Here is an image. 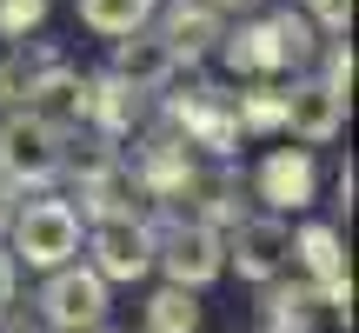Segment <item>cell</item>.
Returning <instances> with one entry per match:
<instances>
[{
	"label": "cell",
	"instance_id": "cell-1",
	"mask_svg": "<svg viewBox=\"0 0 359 333\" xmlns=\"http://www.w3.org/2000/svg\"><path fill=\"white\" fill-rule=\"evenodd\" d=\"M7 254H13V267H34V273L67 267V260L80 254V214L67 200H27V207H13Z\"/></svg>",
	"mask_w": 359,
	"mask_h": 333
},
{
	"label": "cell",
	"instance_id": "cell-2",
	"mask_svg": "<svg viewBox=\"0 0 359 333\" xmlns=\"http://www.w3.org/2000/svg\"><path fill=\"white\" fill-rule=\"evenodd\" d=\"M67 160V133L53 127V120H40L34 107H13L7 120H0V180L7 187H47L53 174H60Z\"/></svg>",
	"mask_w": 359,
	"mask_h": 333
},
{
	"label": "cell",
	"instance_id": "cell-3",
	"mask_svg": "<svg viewBox=\"0 0 359 333\" xmlns=\"http://www.w3.org/2000/svg\"><path fill=\"white\" fill-rule=\"evenodd\" d=\"M87 254H93L87 267L100 273L107 287H114V280H147V273H154V227H147L133 207H114V214L93 220Z\"/></svg>",
	"mask_w": 359,
	"mask_h": 333
},
{
	"label": "cell",
	"instance_id": "cell-4",
	"mask_svg": "<svg viewBox=\"0 0 359 333\" xmlns=\"http://www.w3.org/2000/svg\"><path fill=\"white\" fill-rule=\"evenodd\" d=\"M154 267L167 273V287L200 294L206 280L226 273V240H219V227H206V220H180V227L154 233Z\"/></svg>",
	"mask_w": 359,
	"mask_h": 333
},
{
	"label": "cell",
	"instance_id": "cell-5",
	"mask_svg": "<svg viewBox=\"0 0 359 333\" xmlns=\"http://www.w3.org/2000/svg\"><path fill=\"white\" fill-rule=\"evenodd\" d=\"M40 320H47L53 333H93V327H107V280L93 267H80V260L53 267L47 287H40Z\"/></svg>",
	"mask_w": 359,
	"mask_h": 333
},
{
	"label": "cell",
	"instance_id": "cell-6",
	"mask_svg": "<svg viewBox=\"0 0 359 333\" xmlns=\"http://www.w3.org/2000/svg\"><path fill=\"white\" fill-rule=\"evenodd\" d=\"M226 267L240 273V280L266 287L286 273V260H293V227H286V214H253V220H233L226 233Z\"/></svg>",
	"mask_w": 359,
	"mask_h": 333
},
{
	"label": "cell",
	"instance_id": "cell-7",
	"mask_svg": "<svg viewBox=\"0 0 359 333\" xmlns=\"http://www.w3.org/2000/svg\"><path fill=\"white\" fill-rule=\"evenodd\" d=\"M339 127H346V100H339L326 80H293V87H280V133H293V141H306V147H326V141H339Z\"/></svg>",
	"mask_w": 359,
	"mask_h": 333
},
{
	"label": "cell",
	"instance_id": "cell-8",
	"mask_svg": "<svg viewBox=\"0 0 359 333\" xmlns=\"http://www.w3.org/2000/svg\"><path fill=\"white\" fill-rule=\"evenodd\" d=\"M253 193L266 200V214H299L320 193V166H313L306 147H273L259 160V174H253Z\"/></svg>",
	"mask_w": 359,
	"mask_h": 333
},
{
	"label": "cell",
	"instance_id": "cell-9",
	"mask_svg": "<svg viewBox=\"0 0 359 333\" xmlns=\"http://www.w3.org/2000/svg\"><path fill=\"white\" fill-rule=\"evenodd\" d=\"M154 20H160V40L173 47V60H200V53H213L219 34H226L213 0H167V7H154Z\"/></svg>",
	"mask_w": 359,
	"mask_h": 333
},
{
	"label": "cell",
	"instance_id": "cell-10",
	"mask_svg": "<svg viewBox=\"0 0 359 333\" xmlns=\"http://www.w3.org/2000/svg\"><path fill=\"white\" fill-rule=\"evenodd\" d=\"M114 74L127 80L133 93H160V87L180 74V60H173V47H167L160 34H147V27H140V34L114 40Z\"/></svg>",
	"mask_w": 359,
	"mask_h": 333
},
{
	"label": "cell",
	"instance_id": "cell-11",
	"mask_svg": "<svg viewBox=\"0 0 359 333\" xmlns=\"http://www.w3.org/2000/svg\"><path fill=\"white\" fill-rule=\"evenodd\" d=\"M219 53H226L233 74H253V80H266V74H280V67H293V60H286L280 27H273V13H266V20L233 27V34H219Z\"/></svg>",
	"mask_w": 359,
	"mask_h": 333
},
{
	"label": "cell",
	"instance_id": "cell-12",
	"mask_svg": "<svg viewBox=\"0 0 359 333\" xmlns=\"http://www.w3.org/2000/svg\"><path fill=\"white\" fill-rule=\"evenodd\" d=\"M320 287L313 280H266V313H259V327H273V333H313V320H320Z\"/></svg>",
	"mask_w": 359,
	"mask_h": 333
},
{
	"label": "cell",
	"instance_id": "cell-13",
	"mask_svg": "<svg viewBox=\"0 0 359 333\" xmlns=\"http://www.w3.org/2000/svg\"><path fill=\"white\" fill-rule=\"evenodd\" d=\"M74 7H80V27H87V34L127 40V34H140V27H154L160 0H74Z\"/></svg>",
	"mask_w": 359,
	"mask_h": 333
},
{
	"label": "cell",
	"instance_id": "cell-14",
	"mask_svg": "<svg viewBox=\"0 0 359 333\" xmlns=\"http://www.w3.org/2000/svg\"><path fill=\"white\" fill-rule=\"evenodd\" d=\"M133 114H140V93H133L120 74L87 80V120H100L107 133H127V120H133Z\"/></svg>",
	"mask_w": 359,
	"mask_h": 333
},
{
	"label": "cell",
	"instance_id": "cell-15",
	"mask_svg": "<svg viewBox=\"0 0 359 333\" xmlns=\"http://www.w3.org/2000/svg\"><path fill=\"white\" fill-rule=\"evenodd\" d=\"M147 333H200V300L187 287H160L147 300Z\"/></svg>",
	"mask_w": 359,
	"mask_h": 333
},
{
	"label": "cell",
	"instance_id": "cell-16",
	"mask_svg": "<svg viewBox=\"0 0 359 333\" xmlns=\"http://www.w3.org/2000/svg\"><path fill=\"white\" fill-rule=\"evenodd\" d=\"M233 120L240 133H280V87H253L233 100Z\"/></svg>",
	"mask_w": 359,
	"mask_h": 333
},
{
	"label": "cell",
	"instance_id": "cell-17",
	"mask_svg": "<svg viewBox=\"0 0 359 333\" xmlns=\"http://www.w3.org/2000/svg\"><path fill=\"white\" fill-rule=\"evenodd\" d=\"M47 20V0H0V40H27Z\"/></svg>",
	"mask_w": 359,
	"mask_h": 333
},
{
	"label": "cell",
	"instance_id": "cell-18",
	"mask_svg": "<svg viewBox=\"0 0 359 333\" xmlns=\"http://www.w3.org/2000/svg\"><path fill=\"white\" fill-rule=\"evenodd\" d=\"M273 27H280V40H286V60H306L313 53V27L299 20V13H273Z\"/></svg>",
	"mask_w": 359,
	"mask_h": 333
},
{
	"label": "cell",
	"instance_id": "cell-19",
	"mask_svg": "<svg viewBox=\"0 0 359 333\" xmlns=\"http://www.w3.org/2000/svg\"><path fill=\"white\" fill-rule=\"evenodd\" d=\"M320 80L339 93V100H353V47H333V53H326V74Z\"/></svg>",
	"mask_w": 359,
	"mask_h": 333
},
{
	"label": "cell",
	"instance_id": "cell-20",
	"mask_svg": "<svg viewBox=\"0 0 359 333\" xmlns=\"http://www.w3.org/2000/svg\"><path fill=\"white\" fill-rule=\"evenodd\" d=\"M306 13L326 27V34H346V20H353V0H306Z\"/></svg>",
	"mask_w": 359,
	"mask_h": 333
},
{
	"label": "cell",
	"instance_id": "cell-21",
	"mask_svg": "<svg viewBox=\"0 0 359 333\" xmlns=\"http://www.w3.org/2000/svg\"><path fill=\"white\" fill-rule=\"evenodd\" d=\"M13 280H20V267H13V254L0 247V320H7V307H13Z\"/></svg>",
	"mask_w": 359,
	"mask_h": 333
},
{
	"label": "cell",
	"instance_id": "cell-22",
	"mask_svg": "<svg viewBox=\"0 0 359 333\" xmlns=\"http://www.w3.org/2000/svg\"><path fill=\"white\" fill-rule=\"evenodd\" d=\"M213 7H246V0H213Z\"/></svg>",
	"mask_w": 359,
	"mask_h": 333
},
{
	"label": "cell",
	"instance_id": "cell-23",
	"mask_svg": "<svg viewBox=\"0 0 359 333\" xmlns=\"http://www.w3.org/2000/svg\"><path fill=\"white\" fill-rule=\"evenodd\" d=\"M253 333H273V327H253Z\"/></svg>",
	"mask_w": 359,
	"mask_h": 333
}]
</instances>
